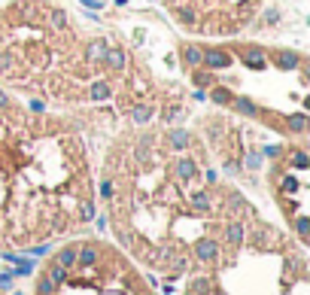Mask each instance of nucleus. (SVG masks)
I'll list each match as a JSON object with an SVG mask.
<instances>
[{"label": "nucleus", "mask_w": 310, "mask_h": 295, "mask_svg": "<svg viewBox=\"0 0 310 295\" xmlns=\"http://www.w3.org/2000/svg\"><path fill=\"white\" fill-rule=\"evenodd\" d=\"M234 107L241 110V113H246V116H255V103H249V100H243V98L234 100Z\"/></svg>", "instance_id": "nucleus-9"}, {"label": "nucleus", "mask_w": 310, "mask_h": 295, "mask_svg": "<svg viewBox=\"0 0 310 295\" xmlns=\"http://www.w3.org/2000/svg\"><path fill=\"white\" fill-rule=\"evenodd\" d=\"M168 140H171L173 149H182V146L189 143V134H186V131H171V134H168Z\"/></svg>", "instance_id": "nucleus-2"}, {"label": "nucleus", "mask_w": 310, "mask_h": 295, "mask_svg": "<svg viewBox=\"0 0 310 295\" xmlns=\"http://www.w3.org/2000/svg\"><path fill=\"white\" fill-rule=\"evenodd\" d=\"M179 19L182 22H195V12L192 9H179Z\"/></svg>", "instance_id": "nucleus-16"}, {"label": "nucleus", "mask_w": 310, "mask_h": 295, "mask_svg": "<svg viewBox=\"0 0 310 295\" xmlns=\"http://www.w3.org/2000/svg\"><path fill=\"white\" fill-rule=\"evenodd\" d=\"M149 119V107H137L134 110V122H146Z\"/></svg>", "instance_id": "nucleus-13"}, {"label": "nucleus", "mask_w": 310, "mask_h": 295, "mask_svg": "<svg viewBox=\"0 0 310 295\" xmlns=\"http://www.w3.org/2000/svg\"><path fill=\"white\" fill-rule=\"evenodd\" d=\"M106 95H109V89H106L103 82H98L95 89H91V98H106Z\"/></svg>", "instance_id": "nucleus-14"}, {"label": "nucleus", "mask_w": 310, "mask_h": 295, "mask_svg": "<svg viewBox=\"0 0 310 295\" xmlns=\"http://www.w3.org/2000/svg\"><path fill=\"white\" fill-rule=\"evenodd\" d=\"M213 100H216V103H228V100H231V92H225V89H213Z\"/></svg>", "instance_id": "nucleus-10"}, {"label": "nucleus", "mask_w": 310, "mask_h": 295, "mask_svg": "<svg viewBox=\"0 0 310 295\" xmlns=\"http://www.w3.org/2000/svg\"><path fill=\"white\" fill-rule=\"evenodd\" d=\"M289 128L292 131H304V116H292L289 119Z\"/></svg>", "instance_id": "nucleus-11"}, {"label": "nucleus", "mask_w": 310, "mask_h": 295, "mask_svg": "<svg viewBox=\"0 0 310 295\" xmlns=\"http://www.w3.org/2000/svg\"><path fill=\"white\" fill-rule=\"evenodd\" d=\"M176 173H179V180H192L198 173V164L192 159H182V162H176Z\"/></svg>", "instance_id": "nucleus-1"}, {"label": "nucleus", "mask_w": 310, "mask_h": 295, "mask_svg": "<svg viewBox=\"0 0 310 295\" xmlns=\"http://www.w3.org/2000/svg\"><path fill=\"white\" fill-rule=\"evenodd\" d=\"M52 25L55 28H67V12L64 9H52Z\"/></svg>", "instance_id": "nucleus-7"}, {"label": "nucleus", "mask_w": 310, "mask_h": 295, "mask_svg": "<svg viewBox=\"0 0 310 295\" xmlns=\"http://www.w3.org/2000/svg\"><path fill=\"white\" fill-rule=\"evenodd\" d=\"M243 61H246L249 67H255V70H259V67H265V58L259 55V49H249L246 55H243Z\"/></svg>", "instance_id": "nucleus-4"}, {"label": "nucleus", "mask_w": 310, "mask_h": 295, "mask_svg": "<svg viewBox=\"0 0 310 295\" xmlns=\"http://www.w3.org/2000/svg\"><path fill=\"white\" fill-rule=\"evenodd\" d=\"M103 49H106V46H103V40H95V43H91V49H88V52H91V55H95V58H101V55H103Z\"/></svg>", "instance_id": "nucleus-12"}, {"label": "nucleus", "mask_w": 310, "mask_h": 295, "mask_svg": "<svg viewBox=\"0 0 310 295\" xmlns=\"http://www.w3.org/2000/svg\"><path fill=\"white\" fill-rule=\"evenodd\" d=\"M204 61H207L210 67H225V64H228V55H222V52H207Z\"/></svg>", "instance_id": "nucleus-3"}, {"label": "nucleus", "mask_w": 310, "mask_h": 295, "mask_svg": "<svg viewBox=\"0 0 310 295\" xmlns=\"http://www.w3.org/2000/svg\"><path fill=\"white\" fill-rule=\"evenodd\" d=\"M292 162H295L298 167H307V155H304V152H298V155H295V159H292Z\"/></svg>", "instance_id": "nucleus-17"}, {"label": "nucleus", "mask_w": 310, "mask_h": 295, "mask_svg": "<svg viewBox=\"0 0 310 295\" xmlns=\"http://www.w3.org/2000/svg\"><path fill=\"white\" fill-rule=\"evenodd\" d=\"M195 82H198V85H207V82H210V73H195Z\"/></svg>", "instance_id": "nucleus-18"}, {"label": "nucleus", "mask_w": 310, "mask_h": 295, "mask_svg": "<svg viewBox=\"0 0 310 295\" xmlns=\"http://www.w3.org/2000/svg\"><path fill=\"white\" fill-rule=\"evenodd\" d=\"M3 103H6V95H3V92H0V107H3Z\"/></svg>", "instance_id": "nucleus-20"}, {"label": "nucleus", "mask_w": 310, "mask_h": 295, "mask_svg": "<svg viewBox=\"0 0 310 295\" xmlns=\"http://www.w3.org/2000/svg\"><path fill=\"white\" fill-rule=\"evenodd\" d=\"M182 58H186V64H201V52L195 46H189L186 52H182Z\"/></svg>", "instance_id": "nucleus-8"}, {"label": "nucleus", "mask_w": 310, "mask_h": 295, "mask_svg": "<svg viewBox=\"0 0 310 295\" xmlns=\"http://www.w3.org/2000/svg\"><path fill=\"white\" fill-rule=\"evenodd\" d=\"M12 64V55H0V67H9Z\"/></svg>", "instance_id": "nucleus-19"}, {"label": "nucleus", "mask_w": 310, "mask_h": 295, "mask_svg": "<svg viewBox=\"0 0 310 295\" xmlns=\"http://www.w3.org/2000/svg\"><path fill=\"white\" fill-rule=\"evenodd\" d=\"M106 61H109V67H125V55L119 49H109V55H106Z\"/></svg>", "instance_id": "nucleus-6"}, {"label": "nucleus", "mask_w": 310, "mask_h": 295, "mask_svg": "<svg viewBox=\"0 0 310 295\" xmlns=\"http://www.w3.org/2000/svg\"><path fill=\"white\" fill-rule=\"evenodd\" d=\"M95 216V207H91V201H82V219H91Z\"/></svg>", "instance_id": "nucleus-15"}, {"label": "nucleus", "mask_w": 310, "mask_h": 295, "mask_svg": "<svg viewBox=\"0 0 310 295\" xmlns=\"http://www.w3.org/2000/svg\"><path fill=\"white\" fill-rule=\"evenodd\" d=\"M277 64L280 67H295L298 64V55H292V52H277Z\"/></svg>", "instance_id": "nucleus-5"}]
</instances>
